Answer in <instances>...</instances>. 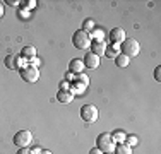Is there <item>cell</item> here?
<instances>
[{
  "label": "cell",
  "mask_w": 161,
  "mask_h": 154,
  "mask_svg": "<svg viewBox=\"0 0 161 154\" xmlns=\"http://www.w3.org/2000/svg\"><path fill=\"white\" fill-rule=\"evenodd\" d=\"M141 52V46L137 43V40L134 38H125V41L120 45V53H124L125 57L132 58V57H137Z\"/></svg>",
  "instance_id": "6da1fadb"
},
{
  "label": "cell",
  "mask_w": 161,
  "mask_h": 154,
  "mask_svg": "<svg viewBox=\"0 0 161 154\" xmlns=\"http://www.w3.org/2000/svg\"><path fill=\"white\" fill-rule=\"evenodd\" d=\"M115 146L117 144L113 142V139H112V135H110L108 132H103V134H99V135L96 137V147L103 154L105 152H113Z\"/></svg>",
  "instance_id": "7a4b0ae2"
},
{
  "label": "cell",
  "mask_w": 161,
  "mask_h": 154,
  "mask_svg": "<svg viewBox=\"0 0 161 154\" xmlns=\"http://www.w3.org/2000/svg\"><path fill=\"white\" fill-rule=\"evenodd\" d=\"M72 45L75 46L77 50H86L91 46V34L86 33V31L79 29L74 33V36H72Z\"/></svg>",
  "instance_id": "3957f363"
},
{
  "label": "cell",
  "mask_w": 161,
  "mask_h": 154,
  "mask_svg": "<svg viewBox=\"0 0 161 154\" xmlns=\"http://www.w3.org/2000/svg\"><path fill=\"white\" fill-rule=\"evenodd\" d=\"M99 117V111L94 105H84L80 108V118L86 123H94Z\"/></svg>",
  "instance_id": "277c9868"
},
{
  "label": "cell",
  "mask_w": 161,
  "mask_h": 154,
  "mask_svg": "<svg viewBox=\"0 0 161 154\" xmlns=\"http://www.w3.org/2000/svg\"><path fill=\"white\" fill-rule=\"evenodd\" d=\"M14 144L17 147H28L29 144L33 142V134L29 130H19V132L14 134Z\"/></svg>",
  "instance_id": "5b68a950"
},
{
  "label": "cell",
  "mask_w": 161,
  "mask_h": 154,
  "mask_svg": "<svg viewBox=\"0 0 161 154\" xmlns=\"http://www.w3.org/2000/svg\"><path fill=\"white\" fill-rule=\"evenodd\" d=\"M24 58L21 55H7L5 57V67L9 70H21L22 65H24Z\"/></svg>",
  "instance_id": "8992f818"
},
{
  "label": "cell",
  "mask_w": 161,
  "mask_h": 154,
  "mask_svg": "<svg viewBox=\"0 0 161 154\" xmlns=\"http://www.w3.org/2000/svg\"><path fill=\"white\" fill-rule=\"evenodd\" d=\"M21 77H22V80H26V82H36L38 79H40V72H38V69H34V67H22L21 69Z\"/></svg>",
  "instance_id": "52a82bcc"
},
{
  "label": "cell",
  "mask_w": 161,
  "mask_h": 154,
  "mask_svg": "<svg viewBox=\"0 0 161 154\" xmlns=\"http://www.w3.org/2000/svg\"><path fill=\"white\" fill-rule=\"evenodd\" d=\"M82 63H84V67H87V69H98L99 67V57L89 52V53H86V55H84Z\"/></svg>",
  "instance_id": "ba28073f"
},
{
  "label": "cell",
  "mask_w": 161,
  "mask_h": 154,
  "mask_svg": "<svg viewBox=\"0 0 161 154\" xmlns=\"http://www.w3.org/2000/svg\"><path fill=\"white\" fill-rule=\"evenodd\" d=\"M110 40H112L115 45L124 43V41H125V31L122 29V28H115V29H112V31H110Z\"/></svg>",
  "instance_id": "9c48e42d"
},
{
  "label": "cell",
  "mask_w": 161,
  "mask_h": 154,
  "mask_svg": "<svg viewBox=\"0 0 161 154\" xmlns=\"http://www.w3.org/2000/svg\"><path fill=\"white\" fill-rule=\"evenodd\" d=\"M82 69H84L82 60H79V58H72L70 62H69V72H70V74L79 75V74H82Z\"/></svg>",
  "instance_id": "30bf717a"
},
{
  "label": "cell",
  "mask_w": 161,
  "mask_h": 154,
  "mask_svg": "<svg viewBox=\"0 0 161 154\" xmlns=\"http://www.w3.org/2000/svg\"><path fill=\"white\" fill-rule=\"evenodd\" d=\"M57 99H58L60 103H64V105H67V103H70L72 99H74V92L70 89H58L57 92Z\"/></svg>",
  "instance_id": "8fae6325"
},
{
  "label": "cell",
  "mask_w": 161,
  "mask_h": 154,
  "mask_svg": "<svg viewBox=\"0 0 161 154\" xmlns=\"http://www.w3.org/2000/svg\"><path fill=\"white\" fill-rule=\"evenodd\" d=\"M105 52H106L105 41H91V53L101 57V55H105Z\"/></svg>",
  "instance_id": "7c38bea8"
},
{
  "label": "cell",
  "mask_w": 161,
  "mask_h": 154,
  "mask_svg": "<svg viewBox=\"0 0 161 154\" xmlns=\"http://www.w3.org/2000/svg\"><path fill=\"white\" fill-rule=\"evenodd\" d=\"M21 57H22V58H24L26 62L31 60V58H34V57H36V48H34L33 45L24 46V48L21 50Z\"/></svg>",
  "instance_id": "4fadbf2b"
},
{
  "label": "cell",
  "mask_w": 161,
  "mask_h": 154,
  "mask_svg": "<svg viewBox=\"0 0 161 154\" xmlns=\"http://www.w3.org/2000/svg\"><path fill=\"white\" fill-rule=\"evenodd\" d=\"M110 135H112V139H113L115 144H124L125 139H127V134H125L124 130H115V132L110 134Z\"/></svg>",
  "instance_id": "5bb4252c"
},
{
  "label": "cell",
  "mask_w": 161,
  "mask_h": 154,
  "mask_svg": "<svg viewBox=\"0 0 161 154\" xmlns=\"http://www.w3.org/2000/svg\"><path fill=\"white\" fill-rule=\"evenodd\" d=\"M115 63H117V67L124 69V67H127V65L130 63V58H129V57H125L124 53H118V55L115 57Z\"/></svg>",
  "instance_id": "9a60e30c"
},
{
  "label": "cell",
  "mask_w": 161,
  "mask_h": 154,
  "mask_svg": "<svg viewBox=\"0 0 161 154\" xmlns=\"http://www.w3.org/2000/svg\"><path fill=\"white\" fill-rule=\"evenodd\" d=\"M86 87H87V86H86L84 82H80V80L75 79L74 84H72V87H70V91L74 92V94H82V92L86 91Z\"/></svg>",
  "instance_id": "2e32d148"
},
{
  "label": "cell",
  "mask_w": 161,
  "mask_h": 154,
  "mask_svg": "<svg viewBox=\"0 0 161 154\" xmlns=\"http://www.w3.org/2000/svg\"><path fill=\"white\" fill-rule=\"evenodd\" d=\"M113 152L115 154H132V147L124 142V144H117V146H115Z\"/></svg>",
  "instance_id": "e0dca14e"
},
{
  "label": "cell",
  "mask_w": 161,
  "mask_h": 154,
  "mask_svg": "<svg viewBox=\"0 0 161 154\" xmlns=\"http://www.w3.org/2000/svg\"><path fill=\"white\" fill-rule=\"evenodd\" d=\"M118 52H120V46L113 43V46H112V48H110V50H106L105 53H106V55H108V57H112V58H115V57L118 55Z\"/></svg>",
  "instance_id": "ac0fdd59"
},
{
  "label": "cell",
  "mask_w": 161,
  "mask_h": 154,
  "mask_svg": "<svg viewBox=\"0 0 161 154\" xmlns=\"http://www.w3.org/2000/svg\"><path fill=\"white\" fill-rule=\"evenodd\" d=\"M94 29V22L93 21H89V19H87V21H84V24H82V31H93Z\"/></svg>",
  "instance_id": "d6986e66"
},
{
  "label": "cell",
  "mask_w": 161,
  "mask_h": 154,
  "mask_svg": "<svg viewBox=\"0 0 161 154\" xmlns=\"http://www.w3.org/2000/svg\"><path fill=\"white\" fill-rule=\"evenodd\" d=\"M137 142H139V139L136 135H127V139H125V144L127 146H137Z\"/></svg>",
  "instance_id": "ffe728a7"
},
{
  "label": "cell",
  "mask_w": 161,
  "mask_h": 154,
  "mask_svg": "<svg viewBox=\"0 0 161 154\" xmlns=\"http://www.w3.org/2000/svg\"><path fill=\"white\" fill-rule=\"evenodd\" d=\"M94 33H93V38H94V41H103V31L101 29H93Z\"/></svg>",
  "instance_id": "44dd1931"
},
{
  "label": "cell",
  "mask_w": 161,
  "mask_h": 154,
  "mask_svg": "<svg viewBox=\"0 0 161 154\" xmlns=\"http://www.w3.org/2000/svg\"><path fill=\"white\" fill-rule=\"evenodd\" d=\"M75 79H77V80H80V82H84L86 86L89 84V77H87L86 74H79V75H75Z\"/></svg>",
  "instance_id": "7402d4cb"
},
{
  "label": "cell",
  "mask_w": 161,
  "mask_h": 154,
  "mask_svg": "<svg viewBox=\"0 0 161 154\" xmlns=\"http://www.w3.org/2000/svg\"><path fill=\"white\" fill-rule=\"evenodd\" d=\"M154 79L158 80V82L161 80V67H156L154 69Z\"/></svg>",
  "instance_id": "603a6c76"
},
{
  "label": "cell",
  "mask_w": 161,
  "mask_h": 154,
  "mask_svg": "<svg viewBox=\"0 0 161 154\" xmlns=\"http://www.w3.org/2000/svg\"><path fill=\"white\" fill-rule=\"evenodd\" d=\"M16 154H31V149H28V147H19V151Z\"/></svg>",
  "instance_id": "cb8c5ba5"
},
{
  "label": "cell",
  "mask_w": 161,
  "mask_h": 154,
  "mask_svg": "<svg viewBox=\"0 0 161 154\" xmlns=\"http://www.w3.org/2000/svg\"><path fill=\"white\" fill-rule=\"evenodd\" d=\"M89 154H103V152L99 151V149L96 147V146H94V147H93V149H91V151H89Z\"/></svg>",
  "instance_id": "d4e9b609"
},
{
  "label": "cell",
  "mask_w": 161,
  "mask_h": 154,
  "mask_svg": "<svg viewBox=\"0 0 161 154\" xmlns=\"http://www.w3.org/2000/svg\"><path fill=\"white\" fill-rule=\"evenodd\" d=\"M5 3H9V5H17L19 0H5Z\"/></svg>",
  "instance_id": "484cf974"
},
{
  "label": "cell",
  "mask_w": 161,
  "mask_h": 154,
  "mask_svg": "<svg viewBox=\"0 0 161 154\" xmlns=\"http://www.w3.org/2000/svg\"><path fill=\"white\" fill-rule=\"evenodd\" d=\"M60 89H70V86H69L67 82H62L60 84Z\"/></svg>",
  "instance_id": "4316f807"
},
{
  "label": "cell",
  "mask_w": 161,
  "mask_h": 154,
  "mask_svg": "<svg viewBox=\"0 0 161 154\" xmlns=\"http://www.w3.org/2000/svg\"><path fill=\"white\" fill-rule=\"evenodd\" d=\"M65 77H67L69 80H72V79H74V74H67V75H65Z\"/></svg>",
  "instance_id": "83f0119b"
},
{
  "label": "cell",
  "mask_w": 161,
  "mask_h": 154,
  "mask_svg": "<svg viewBox=\"0 0 161 154\" xmlns=\"http://www.w3.org/2000/svg\"><path fill=\"white\" fill-rule=\"evenodd\" d=\"M40 154H52V152H50V151H43V149H41V152Z\"/></svg>",
  "instance_id": "f1b7e54d"
},
{
  "label": "cell",
  "mask_w": 161,
  "mask_h": 154,
  "mask_svg": "<svg viewBox=\"0 0 161 154\" xmlns=\"http://www.w3.org/2000/svg\"><path fill=\"white\" fill-rule=\"evenodd\" d=\"M2 14H3V9H2V3H0V17H2Z\"/></svg>",
  "instance_id": "f546056e"
},
{
  "label": "cell",
  "mask_w": 161,
  "mask_h": 154,
  "mask_svg": "<svg viewBox=\"0 0 161 154\" xmlns=\"http://www.w3.org/2000/svg\"><path fill=\"white\" fill-rule=\"evenodd\" d=\"M105 154H115V152H105Z\"/></svg>",
  "instance_id": "4dcf8cb0"
}]
</instances>
